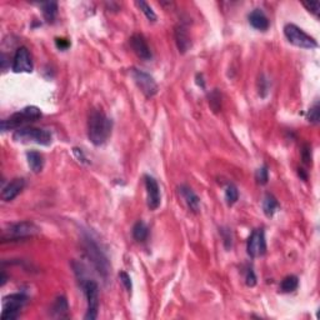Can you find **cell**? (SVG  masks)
<instances>
[{
    "mask_svg": "<svg viewBox=\"0 0 320 320\" xmlns=\"http://www.w3.org/2000/svg\"><path fill=\"white\" fill-rule=\"evenodd\" d=\"M113 121L99 110H93L88 120V138L93 144L99 147L106 143L111 134Z\"/></svg>",
    "mask_w": 320,
    "mask_h": 320,
    "instance_id": "6da1fadb",
    "label": "cell"
},
{
    "mask_svg": "<svg viewBox=\"0 0 320 320\" xmlns=\"http://www.w3.org/2000/svg\"><path fill=\"white\" fill-rule=\"evenodd\" d=\"M40 118L41 110L38 106H25V108H23L22 110H19L18 113L13 114L10 118L2 120V130L3 132H7V130L9 129L19 128V126L27 125V124L36 121Z\"/></svg>",
    "mask_w": 320,
    "mask_h": 320,
    "instance_id": "7a4b0ae2",
    "label": "cell"
},
{
    "mask_svg": "<svg viewBox=\"0 0 320 320\" xmlns=\"http://www.w3.org/2000/svg\"><path fill=\"white\" fill-rule=\"evenodd\" d=\"M13 139L18 143H35V144L48 147L51 144L53 135L46 129L24 126V128L18 129L14 133Z\"/></svg>",
    "mask_w": 320,
    "mask_h": 320,
    "instance_id": "3957f363",
    "label": "cell"
},
{
    "mask_svg": "<svg viewBox=\"0 0 320 320\" xmlns=\"http://www.w3.org/2000/svg\"><path fill=\"white\" fill-rule=\"evenodd\" d=\"M84 240L85 251H87L88 257H89V259L92 260V263L94 264L95 269L98 270V273L104 278V279H108L109 272H110V265H109L108 258H106L105 254L100 250L98 244H96L92 238L85 236Z\"/></svg>",
    "mask_w": 320,
    "mask_h": 320,
    "instance_id": "277c9868",
    "label": "cell"
},
{
    "mask_svg": "<svg viewBox=\"0 0 320 320\" xmlns=\"http://www.w3.org/2000/svg\"><path fill=\"white\" fill-rule=\"evenodd\" d=\"M284 35L289 40V43L298 46V48L315 49L318 46V43H316L315 39L311 38L310 35H308L304 30H301L300 28L294 24L285 25Z\"/></svg>",
    "mask_w": 320,
    "mask_h": 320,
    "instance_id": "5b68a950",
    "label": "cell"
},
{
    "mask_svg": "<svg viewBox=\"0 0 320 320\" xmlns=\"http://www.w3.org/2000/svg\"><path fill=\"white\" fill-rule=\"evenodd\" d=\"M82 288L85 294L88 303V310L85 314V320H94L98 316L99 310V287L94 280L83 279Z\"/></svg>",
    "mask_w": 320,
    "mask_h": 320,
    "instance_id": "8992f818",
    "label": "cell"
},
{
    "mask_svg": "<svg viewBox=\"0 0 320 320\" xmlns=\"http://www.w3.org/2000/svg\"><path fill=\"white\" fill-rule=\"evenodd\" d=\"M27 296L22 293L12 294L3 299L2 320H14L19 316L20 310L27 303Z\"/></svg>",
    "mask_w": 320,
    "mask_h": 320,
    "instance_id": "52a82bcc",
    "label": "cell"
},
{
    "mask_svg": "<svg viewBox=\"0 0 320 320\" xmlns=\"http://www.w3.org/2000/svg\"><path fill=\"white\" fill-rule=\"evenodd\" d=\"M39 231H40V229L32 222L15 223V224L10 225L7 230H4L2 239L3 241L19 240V239H25L29 238V236L35 235Z\"/></svg>",
    "mask_w": 320,
    "mask_h": 320,
    "instance_id": "ba28073f",
    "label": "cell"
},
{
    "mask_svg": "<svg viewBox=\"0 0 320 320\" xmlns=\"http://www.w3.org/2000/svg\"><path fill=\"white\" fill-rule=\"evenodd\" d=\"M132 77L134 79L135 84L140 89V92L147 96V98H152V96H154L158 93L159 88H158V84L154 80V78L150 74L134 68L132 70Z\"/></svg>",
    "mask_w": 320,
    "mask_h": 320,
    "instance_id": "9c48e42d",
    "label": "cell"
},
{
    "mask_svg": "<svg viewBox=\"0 0 320 320\" xmlns=\"http://www.w3.org/2000/svg\"><path fill=\"white\" fill-rule=\"evenodd\" d=\"M246 251L251 258L263 257L267 251V240L263 229H255L250 234L246 243Z\"/></svg>",
    "mask_w": 320,
    "mask_h": 320,
    "instance_id": "30bf717a",
    "label": "cell"
},
{
    "mask_svg": "<svg viewBox=\"0 0 320 320\" xmlns=\"http://www.w3.org/2000/svg\"><path fill=\"white\" fill-rule=\"evenodd\" d=\"M12 69L14 73H32L33 72V60L30 56L29 50L25 46H22L15 53L13 59Z\"/></svg>",
    "mask_w": 320,
    "mask_h": 320,
    "instance_id": "8fae6325",
    "label": "cell"
},
{
    "mask_svg": "<svg viewBox=\"0 0 320 320\" xmlns=\"http://www.w3.org/2000/svg\"><path fill=\"white\" fill-rule=\"evenodd\" d=\"M145 180V188H147V200H148V207L150 210H157L160 207L161 202V194H160V188L158 181L155 180V178L150 175L144 176Z\"/></svg>",
    "mask_w": 320,
    "mask_h": 320,
    "instance_id": "7c38bea8",
    "label": "cell"
},
{
    "mask_svg": "<svg viewBox=\"0 0 320 320\" xmlns=\"http://www.w3.org/2000/svg\"><path fill=\"white\" fill-rule=\"evenodd\" d=\"M130 46H132L133 51L139 56L143 60H152L153 53L150 50L149 45H148L147 40L142 34H133L132 38L129 39Z\"/></svg>",
    "mask_w": 320,
    "mask_h": 320,
    "instance_id": "4fadbf2b",
    "label": "cell"
},
{
    "mask_svg": "<svg viewBox=\"0 0 320 320\" xmlns=\"http://www.w3.org/2000/svg\"><path fill=\"white\" fill-rule=\"evenodd\" d=\"M25 181L23 178H15L8 184L7 186L3 188L2 191V199L5 200V202H12L13 199L18 197L20 194V191L24 189Z\"/></svg>",
    "mask_w": 320,
    "mask_h": 320,
    "instance_id": "5bb4252c",
    "label": "cell"
},
{
    "mask_svg": "<svg viewBox=\"0 0 320 320\" xmlns=\"http://www.w3.org/2000/svg\"><path fill=\"white\" fill-rule=\"evenodd\" d=\"M174 36H175V43L179 51L181 54H185L191 48V40L188 29L184 25H178V27H175V30H174Z\"/></svg>",
    "mask_w": 320,
    "mask_h": 320,
    "instance_id": "9a60e30c",
    "label": "cell"
},
{
    "mask_svg": "<svg viewBox=\"0 0 320 320\" xmlns=\"http://www.w3.org/2000/svg\"><path fill=\"white\" fill-rule=\"evenodd\" d=\"M248 18L249 23H250V25L254 29L260 30V32H265V30H268V28H269V19H268V17L265 15V13L263 12L262 9H259V8L254 9L253 12L249 14Z\"/></svg>",
    "mask_w": 320,
    "mask_h": 320,
    "instance_id": "2e32d148",
    "label": "cell"
},
{
    "mask_svg": "<svg viewBox=\"0 0 320 320\" xmlns=\"http://www.w3.org/2000/svg\"><path fill=\"white\" fill-rule=\"evenodd\" d=\"M179 193H180V195L183 197V199L185 200L186 205H188V208L191 210V212L194 213L199 212L200 199L191 188H189L188 185H181L180 188H179Z\"/></svg>",
    "mask_w": 320,
    "mask_h": 320,
    "instance_id": "e0dca14e",
    "label": "cell"
},
{
    "mask_svg": "<svg viewBox=\"0 0 320 320\" xmlns=\"http://www.w3.org/2000/svg\"><path fill=\"white\" fill-rule=\"evenodd\" d=\"M51 314L54 318H68L69 316V304H68L67 298L63 295L58 296L54 300L53 305H51Z\"/></svg>",
    "mask_w": 320,
    "mask_h": 320,
    "instance_id": "ac0fdd59",
    "label": "cell"
},
{
    "mask_svg": "<svg viewBox=\"0 0 320 320\" xmlns=\"http://www.w3.org/2000/svg\"><path fill=\"white\" fill-rule=\"evenodd\" d=\"M27 160L28 165H29L30 170L33 173H40L44 168V158L40 153L35 152V150H30L27 153Z\"/></svg>",
    "mask_w": 320,
    "mask_h": 320,
    "instance_id": "d6986e66",
    "label": "cell"
},
{
    "mask_svg": "<svg viewBox=\"0 0 320 320\" xmlns=\"http://www.w3.org/2000/svg\"><path fill=\"white\" fill-rule=\"evenodd\" d=\"M279 208L280 205L274 195L269 194V193L265 194L264 200H263V212H264V214L267 215L268 218H272Z\"/></svg>",
    "mask_w": 320,
    "mask_h": 320,
    "instance_id": "ffe728a7",
    "label": "cell"
},
{
    "mask_svg": "<svg viewBox=\"0 0 320 320\" xmlns=\"http://www.w3.org/2000/svg\"><path fill=\"white\" fill-rule=\"evenodd\" d=\"M41 13L46 23H54L58 15V3L48 2L41 4Z\"/></svg>",
    "mask_w": 320,
    "mask_h": 320,
    "instance_id": "44dd1931",
    "label": "cell"
},
{
    "mask_svg": "<svg viewBox=\"0 0 320 320\" xmlns=\"http://www.w3.org/2000/svg\"><path fill=\"white\" fill-rule=\"evenodd\" d=\"M149 235V228L144 222H137L133 226V238L137 241H145Z\"/></svg>",
    "mask_w": 320,
    "mask_h": 320,
    "instance_id": "7402d4cb",
    "label": "cell"
},
{
    "mask_svg": "<svg viewBox=\"0 0 320 320\" xmlns=\"http://www.w3.org/2000/svg\"><path fill=\"white\" fill-rule=\"evenodd\" d=\"M298 285V277H295V275H288V277H285L284 279L282 280V283H280V291H282V293H291V291L296 290Z\"/></svg>",
    "mask_w": 320,
    "mask_h": 320,
    "instance_id": "603a6c76",
    "label": "cell"
},
{
    "mask_svg": "<svg viewBox=\"0 0 320 320\" xmlns=\"http://www.w3.org/2000/svg\"><path fill=\"white\" fill-rule=\"evenodd\" d=\"M239 199V190L234 184H229L225 188V202L229 207L235 204Z\"/></svg>",
    "mask_w": 320,
    "mask_h": 320,
    "instance_id": "cb8c5ba5",
    "label": "cell"
},
{
    "mask_svg": "<svg viewBox=\"0 0 320 320\" xmlns=\"http://www.w3.org/2000/svg\"><path fill=\"white\" fill-rule=\"evenodd\" d=\"M135 4H137L138 7H139V9L142 10L143 13H144V15L148 18V19L150 20V22H155V20H157V14H155L154 10H153V8L150 7V5L148 4V3H145V2H143V0H140V2H137Z\"/></svg>",
    "mask_w": 320,
    "mask_h": 320,
    "instance_id": "d4e9b609",
    "label": "cell"
},
{
    "mask_svg": "<svg viewBox=\"0 0 320 320\" xmlns=\"http://www.w3.org/2000/svg\"><path fill=\"white\" fill-rule=\"evenodd\" d=\"M255 179L259 184L262 185H265L269 180V170H268V166L267 165H263L262 168H259L255 173Z\"/></svg>",
    "mask_w": 320,
    "mask_h": 320,
    "instance_id": "484cf974",
    "label": "cell"
},
{
    "mask_svg": "<svg viewBox=\"0 0 320 320\" xmlns=\"http://www.w3.org/2000/svg\"><path fill=\"white\" fill-rule=\"evenodd\" d=\"M119 278H120V282L123 283V285L125 287L126 291H128V293H132V290H133L132 278H130V275L128 274V273L120 272L119 273Z\"/></svg>",
    "mask_w": 320,
    "mask_h": 320,
    "instance_id": "4316f807",
    "label": "cell"
},
{
    "mask_svg": "<svg viewBox=\"0 0 320 320\" xmlns=\"http://www.w3.org/2000/svg\"><path fill=\"white\" fill-rule=\"evenodd\" d=\"M308 120L310 121V123H314V124H318L319 123V105L318 104H315V105L313 106V108H310V110L308 111Z\"/></svg>",
    "mask_w": 320,
    "mask_h": 320,
    "instance_id": "83f0119b",
    "label": "cell"
},
{
    "mask_svg": "<svg viewBox=\"0 0 320 320\" xmlns=\"http://www.w3.org/2000/svg\"><path fill=\"white\" fill-rule=\"evenodd\" d=\"M304 7L308 9V12H310L311 14H314L315 17H318L319 15V2H308V3H303Z\"/></svg>",
    "mask_w": 320,
    "mask_h": 320,
    "instance_id": "f1b7e54d",
    "label": "cell"
},
{
    "mask_svg": "<svg viewBox=\"0 0 320 320\" xmlns=\"http://www.w3.org/2000/svg\"><path fill=\"white\" fill-rule=\"evenodd\" d=\"M301 158L305 164H311V148L309 145H304L301 150Z\"/></svg>",
    "mask_w": 320,
    "mask_h": 320,
    "instance_id": "f546056e",
    "label": "cell"
},
{
    "mask_svg": "<svg viewBox=\"0 0 320 320\" xmlns=\"http://www.w3.org/2000/svg\"><path fill=\"white\" fill-rule=\"evenodd\" d=\"M215 103H217L218 108H220V94L217 92V90H214V92L209 95V104L210 106L214 109V111H215Z\"/></svg>",
    "mask_w": 320,
    "mask_h": 320,
    "instance_id": "4dcf8cb0",
    "label": "cell"
},
{
    "mask_svg": "<svg viewBox=\"0 0 320 320\" xmlns=\"http://www.w3.org/2000/svg\"><path fill=\"white\" fill-rule=\"evenodd\" d=\"M245 280H246V285H248V287H255L257 277H255V273H254L253 269H248Z\"/></svg>",
    "mask_w": 320,
    "mask_h": 320,
    "instance_id": "1f68e13d",
    "label": "cell"
},
{
    "mask_svg": "<svg viewBox=\"0 0 320 320\" xmlns=\"http://www.w3.org/2000/svg\"><path fill=\"white\" fill-rule=\"evenodd\" d=\"M222 235L223 239H224V244H225V248L226 249H230L231 248V233L229 229H222Z\"/></svg>",
    "mask_w": 320,
    "mask_h": 320,
    "instance_id": "d6a6232c",
    "label": "cell"
},
{
    "mask_svg": "<svg viewBox=\"0 0 320 320\" xmlns=\"http://www.w3.org/2000/svg\"><path fill=\"white\" fill-rule=\"evenodd\" d=\"M55 44H56V48L60 49V50H67V49L70 46V41L64 38H56Z\"/></svg>",
    "mask_w": 320,
    "mask_h": 320,
    "instance_id": "836d02e7",
    "label": "cell"
},
{
    "mask_svg": "<svg viewBox=\"0 0 320 320\" xmlns=\"http://www.w3.org/2000/svg\"><path fill=\"white\" fill-rule=\"evenodd\" d=\"M197 83H198V85H199V87H202L203 89H204L205 84H204V80H203V75L202 74H198L197 75Z\"/></svg>",
    "mask_w": 320,
    "mask_h": 320,
    "instance_id": "e575fe53",
    "label": "cell"
},
{
    "mask_svg": "<svg viewBox=\"0 0 320 320\" xmlns=\"http://www.w3.org/2000/svg\"><path fill=\"white\" fill-rule=\"evenodd\" d=\"M7 283V277H5V273H2V282H0V285H4Z\"/></svg>",
    "mask_w": 320,
    "mask_h": 320,
    "instance_id": "d590c367",
    "label": "cell"
}]
</instances>
